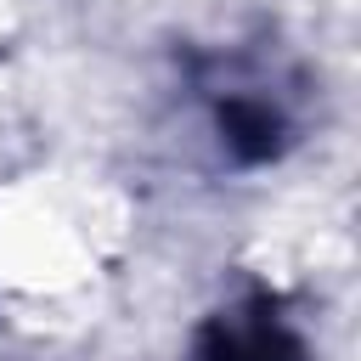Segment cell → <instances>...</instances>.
<instances>
[{
	"instance_id": "cell-1",
	"label": "cell",
	"mask_w": 361,
	"mask_h": 361,
	"mask_svg": "<svg viewBox=\"0 0 361 361\" xmlns=\"http://www.w3.org/2000/svg\"><path fill=\"white\" fill-rule=\"evenodd\" d=\"M203 361H299V344L288 338V327L265 310H237L226 316L209 344H203Z\"/></svg>"
}]
</instances>
